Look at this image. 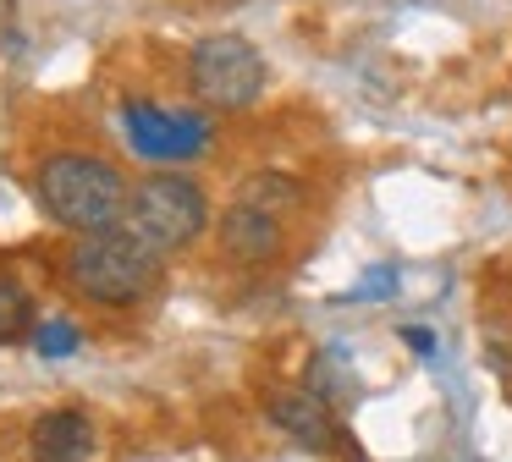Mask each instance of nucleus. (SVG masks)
<instances>
[{
    "label": "nucleus",
    "instance_id": "nucleus-5",
    "mask_svg": "<svg viewBox=\"0 0 512 462\" xmlns=\"http://www.w3.org/2000/svg\"><path fill=\"white\" fill-rule=\"evenodd\" d=\"M122 132L133 143V154L160 160V165L199 160L210 149V116H199V110H166V105H149V99H127L122 105Z\"/></svg>",
    "mask_w": 512,
    "mask_h": 462
},
{
    "label": "nucleus",
    "instance_id": "nucleus-4",
    "mask_svg": "<svg viewBox=\"0 0 512 462\" xmlns=\"http://www.w3.org/2000/svg\"><path fill=\"white\" fill-rule=\"evenodd\" d=\"M188 88L210 110H248L265 94V55L237 33H210L188 50Z\"/></svg>",
    "mask_w": 512,
    "mask_h": 462
},
{
    "label": "nucleus",
    "instance_id": "nucleus-10",
    "mask_svg": "<svg viewBox=\"0 0 512 462\" xmlns=\"http://www.w3.org/2000/svg\"><path fill=\"white\" fill-rule=\"evenodd\" d=\"M34 330V297H28L23 281L0 275V347H12Z\"/></svg>",
    "mask_w": 512,
    "mask_h": 462
},
{
    "label": "nucleus",
    "instance_id": "nucleus-7",
    "mask_svg": "<svg viewBox=\"0 0 512 462\" xmlns=\"http://www.w3.org/2000/svg\"><path fill=\"white\" fill-rule=\"evenodd\" d=\"M281 242H287V231H281V215H270V209H254V204H237L221 215V248L232 253L237 264H270L281 259Z\"/></svg>",
    "mask_w": 512,
    "mask_h": 462
},
{
    "label": "nucleus",
    "instance_id": "nucleus-9",
    "mask_svg": "<svg viewBox=\"0 0 512 462\" xmlns=\"http://www.w3.org/2000/svg\"><path fill=\"white\" fill-rule=\"evenodd\" d=\"M237 204H254V209H270V215H287V209L303 204V182L287 171H254L237 182Z\"/></svg>",
    "mask_w": 512,
    "mask_h": 462
},
{
    "label": "nucleus",
    "instance_id": "nucleus-6",
    "mask_svg": "<svg viewBox=\"0 0 512 462\" xmlns=\"http://www.w3.org/2000/svg\"><path fill=\"white\" fill-rule=\"evenodd\" d=\"M265 413H270V424L303 451H336V440H342V424H336L331 402L314 396L309 385H303V391H270Z\"/></svg>",
    "mask_w": 512,
    "mask_h": 462
},
{
    "label": "nucleus",
    "instance_id": "nucleus-3",
    "mask_svg": "<svg viewBox=\"0 0 512 462\" xmlns=\"http://www.w3.org/2000/svg\"><path fill=\"white\" fill-rule=\"evenodd\" d=\"M210 226V198L193 176L182 171H155L133 187V204H127V231L149 242L155 253L188 248L199 231Z\"/></svg>",
    "mask_w": 512,
    "mask_h": 462
},
{
    "label": "nucleus",
    "instance_id": "nucleus-2",
    "mask_svg": "<svg viewBox=\"0 0 512 462\" xmlns=\"http://www.w3.org/2000/svg\"><path fill=\"white\" fill-rule=\"evenodd\" d=\"M133 193H127V176L116 171L100 154H50L45 171H39V209H45L56 226L94 237V231H111L127 215Z\"/></svg>",
    "mask_w": 512,
    "mask_h": 462
},
{
    "label": "nucleus",
    "instance_id": "nucleus-1",
    "mask_svg": "<svg viewBox=\"0 0 512 462\" xmlns=\"http://www.w3.org/2000/svg\"><path fill=\"white\" fill-rule=\"evenodd\" d=\"M160 275H166L160 253L149 248L138 231H127V226L78 237V242H72V253H67V286L78 297H89V303H100V308L144 303V297L160 286Z\"/></svg>",
    "mask_w": 512,
    "mask_h": 462
},
{
    "label": "nucleus",
    "instance_id": "nucleus-8",
    "mask_svg": "<svg viewBox=\"0 0 512 462\" xmlns=\"http://www.w3.org/2000/svg\"><path fill=\"white\" fill-rule=\"evenodd\" d=\"M28 446H34V462H89L94 457V424L78 407H56V413H45L34 424Z\"/></svg>",
    "mask_w": 512,
    "mask_h": 462
},
{
    "label": "nucleus",
    "instance_id": "nucleus-13",
    "mask_svg": "<svg viewBox=\"0 0 512 462\" xmlns=\"http://www.w3.org/2000/svg\"><path fill=\"white\" fill-rule=\"evenodd\" d=\"M309 391L325 396V402H342V396H353V385L342 380L336 358H314V363H309Z\"/></svg>",
    "mask_w": 512,
    "mask_h": 462
},
{
    "label": "nucleus",
    "instance_id": "nucleus-14",
    "mask_svg": "<svg viewBox=\"0 0 512 462\" xmlns=\"http://www.w3.org/2000/svg\"><path fill=\"white\" fill-rule=\"evenodd\" d=\"M402 341H408L419 358H435V336H430V325H402Z\"/></svg>",
    "mask_w": 512,
    "mask_h": 462
},
{
    "label": "nucleus",
    "instance_id": "nucleus-11",
    "mask_svg": "<svg viewBox=\"0 0 512 462\" xmlns=\"http://www.w3.org/2000/svg\"><path fill=\"white\" fill-rule=\"evenodd\" d=\"M34 347L39 358H67V352L83 347V330L72 319H50V325H34Z\"/></svg>",
    "mask_w": 512,
    "mask_h": 462
},
{
    "label": "nucleus",
    "instance_id": "nucleus-12",
    "mask_svg": "<svg viewBox=\"0 0 512 462\" xmlns=\"http://www.w3.org/2000/svg\"><path fill=\"white\" fill-rule=\"evenodd\" d=\"M397 292V264H375L353 292H342V303H380V297Z\"/></svg>",
    "mask_w": 512,
    "mask_h": 462
}]
</instances>
